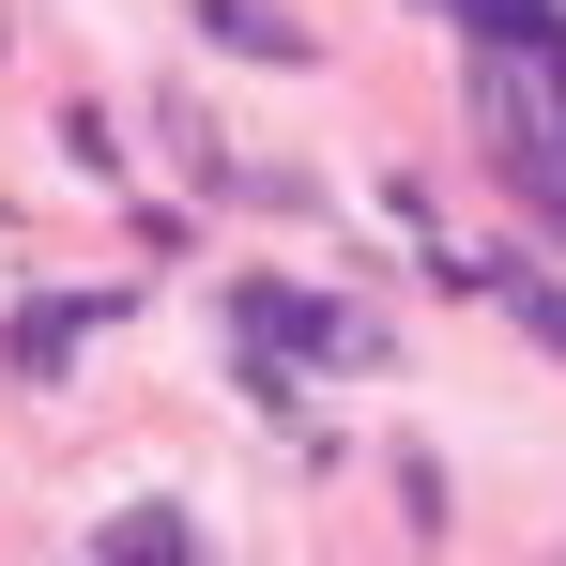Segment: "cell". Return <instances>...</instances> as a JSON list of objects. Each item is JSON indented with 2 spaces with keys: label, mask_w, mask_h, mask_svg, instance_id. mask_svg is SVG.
<instances>
[{
  "label": "cell",
  "mask_w": 566,
  "mask_h": 566,
  "mask_svg": "<svg viewBox=\"0 0 566 566\" xmlns=\"http://www.w3.org/2000/svg\"><path fill=\"white\" fill-rule=\"evenodd\" d=\"M93 566H199V521L185 505H123V521L93 536Z\"/></svg>",
  "instance_id": "cell-5"
},
{
  "label": "cell",
  "mask_w": 566,
  "mask_h": 566,
  "mask_svg": "<svg viewBox=\"0 0 566 566\" xmlns=\"http://www.w3.org/2000/svg\"><path fill=\"white\" fill-rule=\"evenodd\" d=\"M474 46V138H552L566 123V0H429Z\"/></svg>",
  "instance_id": "cell-1"
},
{
  "label": "cell",
  "mask_w": 566,
  "mask_h": 566,
  "mask_svg": "<svg viewBox=\"0 0 566 566\" xmlns=\"http://www.w3.org/2000/svg\"><path fill=\"white\" fill-rule=\"evenodd\" d=\"M214 46H245V62H322V31L306 15H276V0H185Z\"/></svg>",
  "instance_id": "cell-4"
},
{
  "label": "cell",
  "mask_w": 566,
  "mask_h": 566,
  "mask_svg": "<svg viewBox=\"0 0 566 566\" xmlns=\"http://www.w3.org/2000/svg\"><path fill=\"white\" fill-rule=\"evenodd\" d=\"M490 169L521 185V214H536V230H566V154H552V138H490Z\"/></svg>",
  "instance_id": "cell-6"
},
{
  "label": "cell",
  "mask_w": 566,
  "mask_h": 566,
  "mask_svg": "<svg viewBox=\"0 0 566 566\" xmlns=\"http://www.w3.org/2000/svg\"><path fill=\"white\" fill-rule=\"evenodd\" d=\"M230 353H245V398H291V368H382V322L306 276H230Z\"/></svg>",
  "instance_id": "cell-2"
},
{
  "label": "cell",
  "mask_w": 566,
  "mask_h": 566,
  "mask_svg": "<svg viewBox=\"0 0 566 566\" xmlns=\"http://www.w3.org/2000/svg\"><path fill=\"white\" fill-rule=\"evenodd\" d=\"M107 322H123V291H31L0 353H15L31 382H62V353H77V337H107Z\"/></svg>",
  "instance_id": "cell-3"
}]
</instances>
